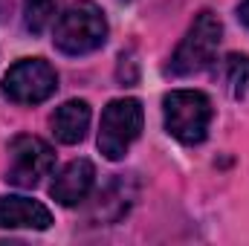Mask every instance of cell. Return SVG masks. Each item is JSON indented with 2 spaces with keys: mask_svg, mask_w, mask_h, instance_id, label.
Wrapping results in <instances>:
<instances>
[{
  "mask_svg": "<svg viewBox=\"0 0 249 246\" xmlns=\"http://www.w3.org/2000/svg\"><path fill=\"white\" fill-rule=\"evenodd\" d=\"M105 41H107L105 12L96 3H90V0L67 6L58 15L55 29H53V44L61 50L64 55L96 53L99 47H105Z\"/></svg>",
  "mask_w": 249,
  "mask_h": 246,
  "instance_id": "1",
  "label": "cell"
},
{
  "mask_svg": "<svg viewBox=\"0 0 249 246\" xmlns=\"http://www.w3.org/2000/svg\"><path fill=\"white\" fill-rule=\"evenodd\" d=\"M165 113V130L183 142V145H200L212 124V102L200 90H174L162 99Z\"/></svg>",
  "mask_w": 249,
  "mask_h": 246,
  "instance_id": "2",
  "label": "cell"
},
{
  "mask_svg": "<svg viewBox=\"0 0 249 246\" xmlns=\"http://www.w3.org/2000/svg\"><path fill=\"white\" fill-rule=\"evenodd\" d=\"M220 35H223V23L217 20V15L200 12L194 18V23L188 26L180 47L174 50L168 72L171 75H194L203 67H209L214 53H217V47H220Z\"/></svg>",
  "mask_w": 249,
  "mask_h": 246,
  "instance_id": "3",
  "label": "cell"
},
{
  "mask_svg": "<svg viewBox=\"0 0 249 246\" xmlns=\"http://www.w3.org/2000/svg\"><path fill=\"white\" fill-rule=\"evenodd\" d=\"M145 122V110L139 99H113L99 122V151L107 159H122L127 148L139 139Z\"/></svg>",
  "mask_w": 249,
  "mask_h": 246,
  "instance_id": "4",
  "label": "cell"
},
{
  "mask_svg": "<svg viewBox=\"0 0 249 246\" xmlns=\"http://www.w3.org/2000/svg\"><path fill=\"white\" fill-rule=\"evenodd\" d=\"M55 168V151L41 136H15L9 142V171L6 180L20 188H32Z\"/></svg>",
  "mask_w": 249,
  "mask_h": 246,
  "instance_id": "5",
  "label": "cell"
},
{
  "mask_svg": "<svg viewBox=\"0 0 249 246\" xmlns=\"http://www.w3.org/2000/svg\"><path fill=\"white\" fill-rule=\"evenodd\" d=\"M55 90H58V75L41 58H20L3 75V93L18 105L47 102Z\"/></svg>",
  "mask_w": 249,
  "mask_h": 246,
  "instance_id": "6",
  "label": "cell"
},
{
  "mask_svg": "<svg viewBox=\"0 0 249 246\" xmlns=\"http://www.w3.org/2000/svg\"><path fill=\"white\" fill-rule=\"evenodd\" d=\"M53 214L44 203L29 197H0V229H50Z\"/></svg>",
  "mask_w": 249,
  "mask_h": 246,
  "instance_id": "7",
  "label": "cell"
},
{
  "mask_svg": "<svg viewBox=\"0 0 249 246\" xmlns=\"http://www.w3.org/2000/svg\"><path fill=\"white\" fill-rule=\"evenodd\" d=\"M96 183V168L90 159H72L61 174L53 180L50 194L61 203V206H78L87 200V194L93 191Z\"/></svg>",
  "mask_w": 249,
  "mask_h": 246,
  "instance_id": "8",
  "label": "cell"
},
{
  "mask_svg": "<svg viewBox=\"0 0 249 246\" xmlns=\"http://www.w3.org/2000/svg\"><path fill=\"white\" fill-rule=\"evenodd\" d=\"M50 124H53V133H55L58 142L75 145V142L84 139V133L90 127V105L81 102V99H70L53 113Z\"/></svg>",
  "mask_w": 249,
  "mask_h": 246,
  "instance_id": "9",
  "label": "cell"
},
{
  "mask_svg": "<svg viewBox=\"0 0 249 246\" xmlns=\"http://www.w3.org/2000/svg\"><path fill=\"white\" fill-rule=\"evenodd\" d=\"M55 9H58V0H26V9H23L26 29L29 32H44L55 20Z\"/></svg>",
  "mask_w": 249,
  "mask_h": 246,
  "instance_id": "10",
  "label": "cell"
},
{
  "mask_svg": "<svg viewBox=\"0 0 249 246\" xmlns=\"http://www.w3.org/2000/svg\"><path fill=\"white\" fill-rule=\"evenodd\" d=\"M226 78L235 96H244L249 90V55H229L226 58Z\"/></svg>",
  "mask_w": 249,
  "mask_h": 246,
  "instance_id": "11",
  "label": "cell"
},
{
  "mask_svg": "<svg viewBox=\"0 0 249 246\" xmlns=\"http://www.w3.org/2000/svg\"><path fill=\"white\" fill-rule=\"evenodd\" d=\"M238 15H241V20H244V23L249 26V0H244V3H241V9H238Z\"/></svg>",
  "mask_w": 249,
  "mask_h": 246,
  "instance_id": "12",
  "label": "cell"
}]
</instances>
